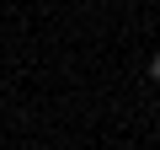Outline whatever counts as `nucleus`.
<instances>
[{"mask_svg": "<svg viewBox=\"0 0 160 150\" xmlns=\"http://www.w3.org/2000/svg\"><path fill=\"white\" fill-rule=\"evenodd\" d=\"M149 81H160V54H155V59H149Z\"/></svg>", "mask_w": 160, "mask_h": 150, "instance_id": "1", "label": "nucleus"}]
</instances>
